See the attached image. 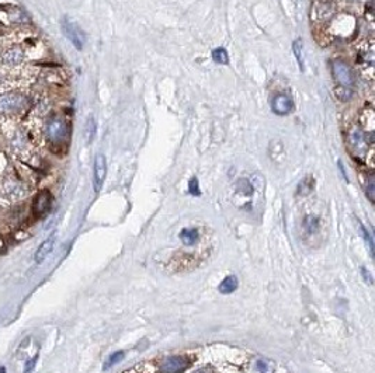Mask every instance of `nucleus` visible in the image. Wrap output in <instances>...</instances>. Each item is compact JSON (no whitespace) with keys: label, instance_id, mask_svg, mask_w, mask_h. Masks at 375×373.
Instances as JSON below:
<instances>
[{"label":"nucleus","instance_id":"1","mask_svg":"<svg viewBox=\"0 0 375 373\" xmlns=\"http://www.w3.org/2000/svg\"><path fill=\"white\" fill-rule=\"evenodd\" d=\"M69 128L65 119L59 117L51 118L47 123V138L52 145H62L68 139Z\"/></svg>","mask_w":375,"mask_h":373},{"label":"nucleus","instance_id":"2","mask_svg":"<svg viewBox=\"0 0 375 373\" xmlns=\"http://www.w3.org/2000/svg\"><path fill=\"white\" fill-rule=\"evenodd\" d=\"M27 100L23 94L9 91L0 96V112L2 114H16L25 108Z\"/></svg>","mask_w":375,"mask_h":373},{"label":"nucleus","instance_id":"3","mask_svg":"<svg viewBox=\"0 0 375 373\" xmlns=\"http://www.w3.org/2000/svg\"><path fill=\"white\" fill-rule=\"evenodd\" d=\"M62 29H64L65 35L68 37V40L77 48V49H83L84 41H86V37L83 34V31L79 28V25L75 24L73 21H69L65 18L62 21Z\"/></svg>","mask_w":375,"mask_h":373},{"label":"nucleus","instance_id":"4","mask_svg":"<svg viewBox=\"0 0 375 373\" xmlns=\"http://www.w3.org/2000/svg\"><path fill=\"white\" fill-rule=\"evenodd\" d=\"M190 367V361L184 356H170L160 365L162 373H183Z\"/></svg>","mask_w":375,"mask_h":373},{"label":"nucleus","instance_id":"5","mask_svg":"<svg viewBox=\"0 0 375 373\" xmlns=\"http://www.w3.org/2000/svg\"><path fill=\"white\" fill-rule=\"evenodd\" d=\"M107 175V163L106 158L103 154H97L94 159L93 169V188L96 193H99L103 186V182L106 180Z\"/></svg>","mask_w":375,"mask_h":373},{"label":"nucleus","instance_id":"6","mask_svg":"<svg viewBox=\"0 0 375 373\" xmlns=\"http://www.w3.org/2000/svg\"><path fill=\"white\" fill-rule=\"evenodd\" d=\"M333 76L336 82L339 83V86L343 87H350L353 84V72L350 66L344 62H334L333 64Z\"/></svg>","mask_w":375,"mask_h":373},{"label":"nucleus","instance_id":"7","mask_svg":"<svg viewBox=\"0 0 375 373\" xmlns=\"http://www.w3.org/2000/svg\"><path fill=\"white\" fill-rule=\"evenodd\" d=\"M51 205H52V195H51L49 191L44 190V191H41V193L38 194L36 197V199H34L33 212H34V215L36 216L41 217V216H44L45 213L49 212Z\"/></svg>","mask_w":375,"mask_h":373},{"label":"nucleus","instance_id":"8","mask_svg":"<svg viewBox=\"0 0 375 373\" xmlns=\"http://www.w3.org/2000/svg\"><path fill=\"white\" fill-rule=\"evenodd\" d=\"M271 108L278 115H285V114H290L293 111L294 103L293 100L285 94H277L271 101Z\"/></svg>","mask_w":375,"mask_h":373},{"label":"nucleus","instance_id":"9","mask_svg":"<svg viewBox=\"0 0 375 373\" xmlns=\"http://www.w3.org/2000/svg\"><path fill=\"white\" fill-rule=\"evenodd\" d=\"M53 244H55V236H51L49 239L41 243V245L38 247V250L36 251V256H34V260H36L37 264H41L42 261H45V258L52 253Z\"/></svg>","mask_w":375,"mask_h":373},{"label":"nucleus","instance_id":"10","mask_svg":"<svg viewBox=\"0 0 375 373\" xmlns=\"http://www.w3.org/2000/svg\"><path fill=\"white\" fill-rule=\"evenodd\" d=\"M23 58H24L23 51H21L20 48L14 47L5 52L2 60H3V64L7 65V66H16V65L23 62Z\"/></svg>","mask_w":375,"mask_h":373},{"label":"nucleus","instance_id":"11","mask_svg":"<svg viewBox=\"0 0 375 373\" xmlns=\"http://www.w3.org/2000/svg\"><path fill=\"white\" fill-rule=\"evenodd\" d=\"M198 230L197 229H183L180 232V240L184 245H194L198 241Z\"/></svg>","mask_w":375,"mask_h":373},{"label":"nucleus","instance_id":"12","mask_svg":"<svg viewBox=\"0 0 375 373\" xmlns=\"http://www.w3.org/2000/svg\"><path fill=\"white\" fill-rule=\"evenodd\" d=\"M236 288H238V279H236V276L230 275V276H226V278L221 282V285H219V292L223 293V295H229V293H232V292L236 291Z\"/></svg>","mask_w":375,"mask_h":373},{"label":"nucleus","instance_id":"13","mask_svg":"<svg viewBox=\"0 0 375 373\" xmlns=\"http://www.w3.org/2000/svg\"><path fill=\"white\" fill-rule=\"evenodd\" d=\"M304 229L309 234L316 233L318 229H319V219L313 215L306 216L304 219Z\"/></svg>","mask_w":375,"mask_h":373},{"label":"nucleus","instance_id":"14","mask_svg":"<svg viewBox=\"0 0 375 373\" xmlns=\"http://www.w3.org/2000/svg\"><path fill=\"white\" fill-rule=\"evenodd\" d=\"M312 188H313V180H312V177H306L299 182L298 194L299 195H308L312 191Z\"/></svg>","mask_w":375,"mask_h":373},{"label":"nucleus","instance_id":"15","mask_svg":"<svg viewBox=\"0 0 375 373\" xmlns=\"http://www.w3.org/2000/svg\"><path fill=\"white\" fill-rule=\"evenodd\" d=\"M212 59L219 65H228L229 64V58H228V52L223 49V48H218L212 52Z\"/></svg>","mask_w":375,"mask_h":373},{"label":"nucleus","instance_id":"16","mask_svg":"<svg viewBox=\"0 0 375 373\" xmlns=\"http://www.w3.org/2000/svg\"><path fill=\"white\" fill-rule=\"evenodd\" d=\"M124 356H125V354H124L123 351H118V352H114V354H111V355H110V358L107 359L106 365H104V367H103V369H104V370H107V369H110V367L114 366V365L120 363V362L124 359Z\"/></svg>","mask_w":375,"mask_h":373},{"label":"nucleus","instance_id":"17","mask_svg":"<svg viewBox=\"0 0 375 373\" xmlns=\"http://www.w3.org/2000/svg\"><path fill=\"white\" fill-rule=\"evenodd\" d=\"M334 93L337 96V99L343 100V101H349L353 96V91L350 90V87H343V86H337L336 90H334Z\"/></svg>","mask_w":375,"mask_h":373},{"label":"nucleus","instance_id":"18","mask_svg":"<svg viewBox=\"0 0 375 373\" xmlns=\"http://www.w3.org/2000/svg\"><path fill=\"white\" fill-rule=\"evenodd\" d=\"M293 49L294 53H295V58L298 60L299 68H301V70H304V59H302V45H301V40L294 42Z\"/></svg>","mask_w":375,"mask_h":373},{"label":"nucleus","instance_id":"19","mask_svg":"<svg viewBox=\"0 0 375 373\" xmlns=\"http://www.w3.org/2000/svg\"><path fill=\"white\" fill-rule=\"evenodd\" d=\"M94 135H96V122H94L93 117H90L88 119V125H86V138H88L89 143L93 140Z\"/></svg>","mask_w":375,"mask_h":373},{"label":"nucleus","instance_id":"20","mask_svg":"<svg viewBox=\"0 0 375 373\" xmlns=\"http://www.w3.org/2000/svg\"><path fill=\"white\" fill-rule=\"evenodd\" d=\"M254 367H256V372L257 373H270L271 372V369H273L271 365H270V362L264 361V359H260V361L256 362Z\"/></svg>","mask_w":375,"mask_h":373},{"label":"nucleus","instance_id":"21","mask_svg":"<svg viewBox=\"0 0 375 373\" xmlns=\"http://www.w3.org/2000/svg\"><path fill=\"white\" fill-rule=\"evenodd\" d=\"M365 193L371 202H374V193H375V181L372 175H369L368 181H367V186H365Z\"/></svg>","mask_w":375,"mask_h":373},{"label":"nucleus","instance_id":"22","mask_svg":"<svg viewBox=\"0 0 375 373\" xmlns=\"http://www.w3.org/2000/svg\"><path fill=\"white\" fill-rule=\"evenodd\" d=\"M358 225H360V232H361V234H363L364 240H365V241L368 243L369 251H371V254H374V243H372V237H371V234L368 233V230H367V229L364 228V226H363V225H361V223H358Z\"/></svg>","mask_w":375,"mask_h":373},{"label":"nucleus","instance_id":"23","mask_svg":"<svg viewBox=\"0 0 375 373\" xmlns=\"http://www.w3.org/2000/svg\"><path fill=\"white\" fill-rule=\"evenodd\" d=\"M188 191L190 194H193V195H199L201 191H199V184H198V180L197 178H191L190 182H188Z\"/></svg>","mask_w":375,"mask_h":373},{"label":"nucleus","instance_id":"24","mask_svg":"<svg viewBox=\"0 0 375 373\" xmlns=\"http://www.w3.org/2000/svg\"><path fill=\"white\" fill-rule=\"evenodd\" d=\"M37 359H38V355H36L34 358H31L27 361L25 363V366H24V373H30L31 370H34V367H36V363H37Z\"/></svg>","mask_w":375,"mask_h":373},{"label":"nucleus","instance_id":"25","mask_svg":"<svg viewBox=\"0 0 375 373\" xmlns=\"http://www.w3.org/2000/svg\"><path fill=\"white\" fill-rule=\"evenodd\" d=\"M361 275H363V279L365 281V282H367L368 285H371V284H372V276L369 275V272L367 271V269H365V268L361 269Z\"/></svg>","mask_w":375,"mask_h":373},{"label":"nucleus","instance_id":"26","mask_svg":"<svg viewBox=\"0 0 375 373\" xmlns=\"http://www.w3.org/2000/svg\"><path fill=\"white\" fill-rule=\"evenodd\" d=\"M197 373H210V372H208L207 369H203V370H198V372H197Z\"/></svg>","mask_w":375,"mask_h":373},{"label":"nucleus","instance_id":"27","mask_svg":"<svg viewBox=\"0 0 375 373\" xmlns=\"http://www.w3.org/2000/svg\"><path fill=\"white\" fill-rule=\"evenodd\" d=\"M0 373H6V369L2 366V367H0Z\"/></svg>","mask_w":375,"mask_h":373}]
</instances>
